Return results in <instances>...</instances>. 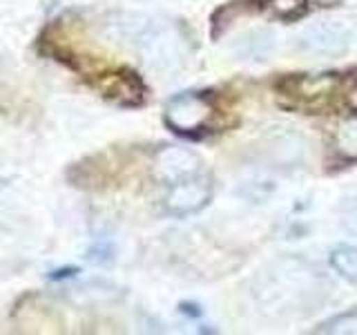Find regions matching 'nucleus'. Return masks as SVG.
Here are the masks:
<instances>
[{
	"mask_svg": "<svg viewBox=\"0 0 357 335\" xmlns=\"http://www.w3.org/2000/svg\"><path fill=\"white\" fill-rule=\"evenodd\" d=\"M337 150L351 159H357V123L344 126L337 134Z\"/></svg>",
	"mask_w": 357,
	"mask_h": 335,
	"instance_id": "nucleus-8",
	"label": "nucleus"
},
{
	"mask_svg": "<svg viewBox=\"0 0 357 335\" xmlns=\"http://www.w3.org/2000/svg\"><path fill=\"white\" fill-rule=\"evenodd\" d=\"M212 195V184L206 170H199L195 174H188L183 179L167 184L165 193V208L167 212H172L176 217H185L199 212L204 208Z\"/></svg>",
	"mask_w": 357,
	"mask_h": 335,
	"instance_id": "nucleus-2",
	"label": "nucleus"
},
{
	"mask_svg": "<svg viewBox=\"0 0 357 335\" xmlns=\"http://www.w3.org/2000/svg\"><path fill=\"white\" fill-rule=\"evenodd\" d=\"M199 170H204V168H201V159L188 150L165 148L159 152V156H156V174L161 177V181L165 186L176 181V179L195 174Z\"/></svg>",
	"mask_w": 357,
	"mask_h": 335,
	"instance_id": "nucleus-4",
	"label": "nucleus"
},
{
	"mask_svg": "<svg viewBox=\"0 0 357 335\" xmlns=\"http://www.w3.org/2000/svg\"><path fill=\"white\" fill-rule=\"evenodd\" d=\"M215 114V105L208 94L199 92H183L176 94L165 107V123L176 134H185V137H197V134L206 132L210 126V119Z\"/></svg>",
	"mask_w": 357,
	"mask_h": 335,
	"instance_id": "nucleus-1",
	"label": "nucleus"
},
{
	"mask_svg": "<svg viewBox=\"0 0 357 335\" xmlns=\"http://www.w3.org/2000/svg\"><path fill=\"white\" fill-rule=\"evenodd\" d=\"M98 89L103 92V96L112 98L114 103L123 107H134L143 103V83L141 78L130 72V70H121V72H112L103 74L98 78Z\"/></svg>",
	"mask_w": 357,
	"mask_h": 335,
	"instance_id": "nucleus-3",
	"label": "nucleus"
},
{
	"mask_svg": "<svg viewBox=\"0 0 357 335\" xmlns=\"http://www.w3.org/2000/svg\"><path fill=\"white\" fill-rule=\"evenodd\" d=\"M259 5L273 11V16L282 20H297L304 18L308 11L306 0H259Z\"/></svg>",
	"mask_w": 357,
	"mask_h": 335,
	"instance_id": "nucleus-6",
	"label": "nucleus"
},
{
	"mask_svg": "<svg viewBox=\"0 0 357 335\" xmlns=\"http://www.w3.org/2000/svg\"><path fill=\"white\" fill-rule=\"evenodd\" d=\"M346 103H349V107L357 114V78H355L353 87L349 89V94H346Z\"/></svg>",
	"mask_w": 357,
	"mask_h": 335,
	"instance_id": "nucleus-9",
	"label": "nucleus"
},
{
	"mask_svg": "<svg viewBox=\"0 0 357 335\" xmlns=\"http://www.w3.org/2000/svg\"><path fill=\"white\" fill-rule=\"evenodd\" d=\"M331 266L351 284H357V248L353 246H340L331 255Z\"/></svg>",
	"mask_w": 357,
	"mask_h": 335,
	"instance_id": "nucleus-5",
	"label": "nucleus"
},
{
	"mask_svg": "<svg viewBox=\"0 0 357 335\" xmlns=\"http://www.w3.org/2000/svg\"><path fill=\"white\" fill-rule=\"evenodd\" d=\"M78 271L76 268H61V271H56L54 275H50L52 279H63V277H70V275H76Z\"/></svg>",
	"mask_w": 357,
	"mask_h": 335,
	"instance_id": "nucleus-10",
	"label": "nucleus"
},
{
	"mask_svg": "<svg viewBox=\"0 0 357 335\" xmlns=\"http://www.w3.org/2000/svg\"><path fill=\"white\" fill-rule=\"evenodd\" d=\"M346 47V40L340 31L335 29H315L312 38V50L317 52H342Z\"/></svg>",
	"mask_w": 357,
	"mask_h": 335,
	"instance_id": "nucleus-7",
	"label": "nucleus"
}]
</instances>
